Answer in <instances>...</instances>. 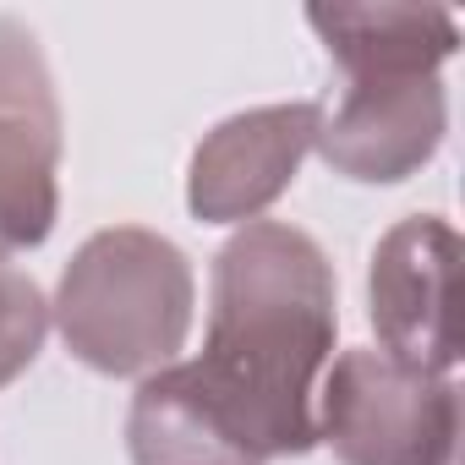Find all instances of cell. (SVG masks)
Segmentation results:
<instances>
[{
  "mask_svg": "<svg viewBox=\"0 0 465 465\" xmlns=\"http://www.w3.org/2000/svg\"><path fill=\"white\" fill-rule=\"evenodd\" d=\"M334 334L329 252L296 224L252 219L213 252L208 340L181 367L242 454L274 465L318 449V383L334 361Z\"/></svg>",
  "mask_w": 465,
  "mask_h": 465,
  "instance_id": "6da1fadb",
  "label": "cell"
},
{
  "mask_svg": "<svg viewBox=\"0 0 465 465\" xmlns=\"http://www.w3.org/2000/svg\"><path fill=\"white\" fill-rule=\"evenodd\" d=\"M192 307V258L159 230L110 224L72 252L50 318L83 367L104 378H148L186 345Z\"/></svg>",
  "mask_w": 465,
  "mask_h": 465,
  "instance_id": "7a4b0ae2",
  "label": "cell"
},
{
  "mask_svg": "<svg viewBox=\"0 0 465 465\" xmlns=\"http://www.w3.org/2000/svg\"><path fill=\"white\" fill-rule=\"evenodd\" d=\"M318 443L340 465H460V389L378 345L340 351L318 383Z\"/></svg>",
  "mask_w": 465,
  "mask_h": 465,
  "instance_id": "3957f363",
  "label": "cell"
},
{
  "mask_svg": "<svg viewBox=\"0 0 465 465\" xmlns=\"http://www.w3.org/2000/svg\"><path fill=\"white\" fill-rule=\"evenodd\" d=\"M61 219V94L39 34L0 12V258L34 252Z\"/></svg>",
  "mask_w": 465,
  "mask_h": 465,
  "instance_id": "277c9868",
  "label": "cell"
},
{
  "mask_svg": "<svg viewBox=\"0 0 465 465\" xmlns=\"http://www.w3.org/2000/svg\"><path fill=\"white\" fill-rule=\"evenodd\" d=\"M454 263L460 236L443 213H411L372 247L367 263V318L378 334V351L449 378L460 361L454 340Z\"/></svg>",
  "mask_w": 465,
  "mask_h": 465,
  "instance_id": "5b68a950",
  "label": "cell"
},
{
  "mask_svg": "<svg viewBox=\"0 0 465 465\" xmlns=\"http://www.w3.org/2000/svg\"><path fill=\"white\" fill-rule=\"evenodd\" d=\"M449 132V94L438 77H345L340 99H318L312 153L361 186L411 181Z\"/></svg>",
  "mask_w": 465,
  "mask_h": 465,
  "instance_id": "8992f818",
  "label": "cell"
},
{
  "mask_svg": "<svg viewBox=\"0 0 465 465\" xmlns=\"http://www.w3.org/2000/svg\"><path fill=\"white\" fill-rule=\"evenodd\" d=\"M318 137V99L258 104L219 121L186 164V208L203 224H252L274 208Z\"/></svg>",
  "mask_w": 465,
  "mask_h": 465,
  "instance_id": "52a82bcc",
  "label": "cell"
},
{
  "mask_svg": "<svg viewBox=\"0 0 465 465\" xmlns=\"http://www.w3.org/2000/svg\"><path fill=\"white\" fill-rule=\"evenodd\" d=\"M307 23L345 77H438L460 50V23L443 6H307Z\"/></svg>",
  "mask_w": 465,
  "mask_h": 465,
  "instance_id": "ba28073f",
  "label": "cell"
},
{
  "mask_svg": "<svg viewBox=\"0 0 465 465\" xmlns=\"http://www.w3.org/2000/svg\"><path fill=\"white\" fill-rule=\"evenodd\" d=\"M45 334H50V302L39 280L12 258H0V389L17 383L39 361Z\"/></svg>",
  "mask_w": 465,
  "mask_h": 465,
  "instance_id": "9c48e42d",
  "label": "cell"
}]
</instances>
